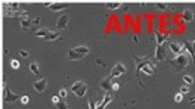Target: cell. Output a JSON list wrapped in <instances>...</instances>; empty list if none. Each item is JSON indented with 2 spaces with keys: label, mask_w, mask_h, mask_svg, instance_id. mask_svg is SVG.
Returning a JSON list of instances; mask_svg holds the SVG:
<instances>
[{
  "label": "cell",
  "mask_w": 195,
  "mask_h": 109,
  "mask_svg": "<svg viewBox=\"0 0 195 109\" xmlns=\"http://www.w3.org/2000/svg\"><path fill=\"white\" fill-rule=\"evenodd\" d=\"M192 60H194V54H191L189 52H183L182 54L176 56L174 60H170V62L176 66V69H182V68L188 66L189 63H192Z\"/></svg>",
  "instance_id": "1"
},
{
  "label": "cell",
  "mask_w": 195,
  "mask_h": 109,
  "mask_svg": "<svg viewBox=\"0 0 195 109\" xmlns=\"http://www.w3.org/2000/svg\"><path fill=\"white\" fill-rule=\"evenodd\" d=\"M87 53H89V47L87 46H78V47H74V49H71L68 52V59L78 60V59H83Z\"/></svg>",
  "instance_id": "2"
},
{
  "label": "cell",
  "mask_w": 195,
  "mask_h": 109,
  "mask_svg": "<svg viewBox=\"0 0 195 109\" xmlns=\"http://www.w3.org/2000/svg\"><path fill=\"white\" fill-rule=\"evenodd\" d=\"M139 71H144L146 75H155V66L148 60H144V62H141L138 65V72Z\"/></svg>",
  "instance_id": "3"
},
{
  "label": "cell",
  "mask_w": 195,
  "mask_h": 109,
  "mask_svg": "<svg viewBox=\"0 0 195 109\" xmlns=\"http://www.w3.org/2000/svg\"><path fill=\"white\" fill-rule=\"evenodd\" d=\"M71 90H73V93L77 96V97H83V96L86 94L87 87H86V84H84L83 81H75L73 84V87H71Z\"/></svg>",
  "instance_id": "4"
},
{
  "label": "cell",
  "mask_w": 195,
  "mask_h": 109,
  "mask_svg": "<svg viewBox=\"0 0 195 109\" xmlns=\"http://www.w3.org/2000/svg\"><path fill=\"white\" fill-rule=\"evenodd\" d=\"M170 50L173 52L174 56H179V54L183 53L185 50V43H179V41H171L170 43Z\"/></svg>",
  "instance_id": "5"
},
{
  "label": "cell",
  "mask_w": 195,
  "mask_h": 109,
  "mask_svg": "<svg viewBox=\"0 0 195 109\" xmlns=\"http://www.w3.org/2000/svg\"><path fill=\"white\" fill-rule=\"evenodd\" d=\"M111 100H112L111 94H109V93H106V94H105V99H103V100H102V102H100L98 106H95V103H93L92 100L89 102V106H90V109H105V106H106V105H108Z\"/></svg>",
  "instance_id": "6"
},
{
  "label": "cell",
  "mask_w": 195,
  "mask_h": 109,
  "mask_svg": "<svg viewBox=\"0 0 195 109\" xmlns=\"http://www.w3.org/2000/svg\"><path fill=\"white\" fill-rule=\"evenodd\" d=\"M169 35H170V31H164V32H161L160 29H155V38H157L158 46H163V43L169 38Z\"/></svg>",
  "instance_id": "7"
},
{
  "label": "cell",
  "mask_w": 195,
  "mask_h": 109,
  "mask_svg": "<svg viewBox=\"0 0 195 109\" xmlns=\"http://www.w3.org/2000/svg\"><path fill=\"white\" fill-rule=\"evenodd\" d=\"M126 72V66L123 65V63H115V66L111 69V78H114V77H120Z\"/></svg>",
  "instance_id": "8"
},
{
  "label": "cell",
  "mask_w": 195,
  "mask_h": 109,
  "mask_svg": "<svg viewBox=\"0 0 195 109\" xmlns=\"http://www.w3.org/2000/svg\"><path fill=\"white\" fill-rule=\"evenodd\" d=\"M3 93H4V100H6V102H9V103L15 102L16 99H21L18 94L12 93V91H10V90H7V88H4V90H3Z\"/></svg>",
  "instance_id": "9"
},
{
  "label": "cell",
  "mask_w": 195,
  "mask_h": 109,
  "mask_svg": "<svg viewBox=\"0 0 195 109\" xmlns=\"http://www.w3.org/2000/svg\"><path fill=\"white\" fill-rule=\"evenodd\" d=\"M68 22H70V16H68V15H62V16L58 19L56 28H58V29H64V28L68 25Z\"/></svg>",
  "instance_id": "10"
},
{
  "label": "cell",
  "mask_w": 195,
  "mask_h": 109,
  "mask_svg": "<svg viewBox=\"0 0 195 109\" xmlns=\"http://www.w3.org/2000/svg\"><path fill=\"white\" fill-rule=\"evenodd\" d=\"M52 102L56 105V108L58 109H68V105H67L59 96H53V97H52Z\"/></svg>",
  "instance_id": "11"
},
{
  "label": "cell",
  "mask_w": 195,
  "mask_h": 109,
  "mask_svg": "<svg viewBox=\"0 0 195 109\" xmlns=\"http://www.w3.org/2000/svg\"><path fill=\"white\" fill-rule=\"evenodd\" d=\"M46 85H48V81L45 80V78H42V80H37V81L34 82V88L37 90V91H45L46 90Z\"/></svg>",
  "instance_id": "12"
},
{
  "label": "cell",
  "mask_w": 195,
  "mask_h": 109,
  "mask_svg": "<svg viewBox=\"0 0 195 109\" xmlns=\"http://www.w3.org/2000/svg\"><path fill=\"white\" fill-rule=\"evenodd\" d=\"M195 18V13L191 10V9H186V10H183V13H182V19L183 21H186V22H189V21H192Z\"/></svg>",
  "instance_id": "13"
},
{
  "label": "cell",
  "mask_w": 195,
  "mask_h": 109,
  "mask_svg": "<svg viewBox=\"0 0 195 109\" xmlns=\"http://www.w3.org/2000/svg\"><path fill=\"white\" fill-rule=\"evenodd\" d=\"M70 4L68 3H52L49 7L52 9V10H55V12H58V10H62V9H67Z\"/></svg>",
  "instance_id": "14"
},
{
  "label": "cell",
  "mask_w": 195,
  "mask_h": 109,
  "mask_svg": "<svg viewBox=\"0 0 195 109\" xmlns=\"http://www.w3.org/2000/svg\"><path fill=\"white\" fill-rule=\"evenodd\" d=\"M49 32H50V31H49L48 28L42 27V28H39V29L34 32V35H36V37H42V38H45V40H46V37L49 35Z\"/></svg>",
  "instance_id": "15"
},
{
  "label": "cell",
  "mask_w": 195,
  "mask_h": 109,
  "mask_svg": "<svg viewBox=\"0 0 195 109\" xmlns=\"http://www.w3.org/2000/svg\"><path fill=\"white\" fill-rule=\"evenodd\" d=\"M155 57H157V60H163V59L166 57V52H164V47H163V46H157Z\"/></svg>",
  "instance_id": "16"
},
{
  "label": "cell",
  "mask_w": 195,
  "mask_h": 109,
  "mask_svg": "<svg viewBox=\"0 0 195 109\" xmlns=\"http://www.w3.org/2000/svg\"><path fill=\"white\" fill-rule=\"evenodd\" d=\"M111 77H108V78H105V80H102L100 81V87L103 88V90H109V88H112V84H111Z\"/></svg>",
  "instance_id": "17"
},
{
  "label": "cell",
  "mask_w": 195,
  "mask_h": 109,
  "mask_svg": "<svg viewBox=\"0 0 195 109\" xmlns=\"http://www.w3.org/2000/svg\"><path fill=\"white\" fill-rule=\"evenodd\" d=\"M30 71L34 74V75H40V66L37 62H31L30 63Z\"/></svg>",
  "instance_id": "18"
},
{
  "label": "cell",
  "mask_w": 195,
  "mask_h": 109,
  "mask_svg": "<svg viewBox=\"0 0 195 109\" xmlns=\"http://www.w3.org/2000/svg\"><path fill=\"white\" fill-rule=\"evenodd\" d=\"M121 6V3L120 1H111V3H106V7L109 9V10H114V9H118Z\"/></svg>",
  "instance_id": "19"
},
{
  "label": "cell",
  "mask_w": 195,
  "mask_h": 109,
  "mask_svg": "<svg viewBox=\"0 0 195 109\" xmlns=\"http://www.w3.org/2000/svg\"><path fill=\"white\" fill-rule=\"evenodd\" d=\"M31 25H33V21H30V19H27V18H24V19L21 21V27L24 28V29H28Z\"/></svg>",
  "instance_id": "20"
},
{
  "label": "cell",
  "mask_w": 195,
  "mask_h": 109,
  "mask_svg": "<svg viewBox=\"0 0 195 109\" xmlns=\"http://www.w3.org/2000/svg\"><path fill=\"white\" fill-rule=\"evenodd\" d=\"M56 38H59V31H53V32L50 31L49 35L46 37V40H49V41H50V40H56Z\"/></svg>",
  "instance_id": "21"
},
{
  "label": "cell",
  "mask_w": 195,
  "mask_h": 109,
  "mask_svg": "<svg viewBox=\"0 0 195 109\" xmlns=\"http://www.w3.org/2000/svg\"><path fill=\"white\" fill-rule=\"evenodd\" d=\"M183 81L186 82V84H192V82H194V78H192L191 75H183Z\"/></svg>",
  "instance_id": "22"
},
{
  "label": "cell",
  "mask_w": 195,
  "mask_h": 109,
  "mask_svg": "<svg viewBox=\"0 0 195 109\" xmlns=\"http://www.w3.org/2000/svg\"><path fill=\"white\" fill-rule=\"evenodd\" d=\"M182 99H183L182 93H177V94L174 96V102H176V103H180V102H182Z\"/></svg>",
  "instance_id": "23"
},
{
  "label": "cell",
  "mask_w": 195,
  "mask_h": 109,
  "mask_svg": "<svg viewBox=\"0 0 195 109\" xmlns=\"http://www.w3.org/2000/svg\"><path fill=\"white\" fill-rule=\"evenodd\" d=\"M59 97H61V99H65V97H67V90H65V88H62V90L59 91Z\"/></svg>",
  "instance_id": "24"
},
{
  "label": "cell",
  "mask_w": 195,
  "mask_h": 109,
  "mask_svg": "<svg viewBox=\"0 0 195 109\" xmlns=\"http://www.w3.org/2000/svg\"><path fill=\"white\" fill-rule=\"evenodd\" d=\"M10 63H12V68H15V69H18V68H19V62H18V60H15V59H13Z\"/></svg>",
  "instance_id": "25"
},
{
  "label": "cell",
  "mask_w": 195,
  "mask_h": 109,
  "mask_svg": "<svg viewBox=\"0 0 195 109\" xmlns=\"http://www.w3.org/2000/svg\"><path fill=\"white\" fill-rule=\"evenodd\" d=\"M189 91V87L188 85H183V87H180V93L183 94V93H188Z\"/></svg>",
  "instance_id": "26"
},
{
  "label": "cell",
  "mask_w": 195,
  "mask_h": 109,
  "mask_svg": "<svg viewBox=\"0 0 195 109\" xmlns=\"http://www.w3.org/2000/svg\"><path fill=\"white\" fill-rule=\"evenodd\" d=\"M28 100H30L28 96H22V97H21V102H22V103H28Z\"/></svg>",
  "instance_id": "27"
},
{
  "label": "cell",
  "mask_w": 195,
  "mask_h": 109,
  "mask_svg": "<svg viewBox=\"0 0 195 109\" xmlns=\"http://www.w3.org/2000/svg\"><path fill=\"white\" fill-rule=\"evenodd\" d=\"M19 54L24 56V57H28V52H27V50H19Z\"/></svg>",
  "instance_id": "28"
},
{
  "label": "cell",
  "mask_w": 195,
  "mask_h": 109,
  "mask_svg": "<svg viewBox=\"0 0 195 109\" xmlns=\"http://www.w3.org/2000/svg\"><path fill=\"white\" fill-rule=\"evenodd\" d=\"M166 7H167L166 4H158V9H166Z\"/></svg>",
  "instance_id": "29"
},
{
  "label": "cell",
  "mask_w": 195,
  "mask_h": 109,
  "mask_svg": "<svg viewBox=\"0 0 195 109\" xmlns=\"http://www.w3.org/2000/svg\"><path fill=\"white\" fill-rule=\"evenodd\" d=\"M118 87H120L118 84H114V85H112V88H114V90H118Z\"/></svg>",
  "instance_id": "30"
},
{
  "label": "cell",
  "mask_w": 195,
  "mask_h": 109,
  "mask_svg": "<svg viewBox=\"0 0 195 109\" xmlns=\"http://www.w3.org/2000/svg\"><path fill=\"white\" fill-rule=\"evenodd\" d=\"M191 103H192V105H195V96L192 97V99H191Z\"/></svg>",
  "instance_id": "31"
},
{
  "label": "cell",
  "mask_w": 195,
  "mask_h": 109,
  "mask_svg": "<svg viewBox=\"0 0 195 109\" xmlns=\"http://www.w3.org/2000/svg\"><path fill=\"white\" fill-rule=\"evenodd\" d=\"M192 49H194V52H195V41L192 43Z\"/></svg>",
  "instance_id": "32"
},
{
  "label": "cell",
  "mask_w": 195,
  "mask_h": 109,
  "mask_svg": "<svg viewBox=\"0 0 195 109\" xmlns=\"http://www.w3.org/2000/svg\"><path fill=\"white\" fill-rule=\"evenodd\" d=\"M68 109H70V108H68Z\"/></svg>",
  "instance_id": "33"
}]
</instances>
